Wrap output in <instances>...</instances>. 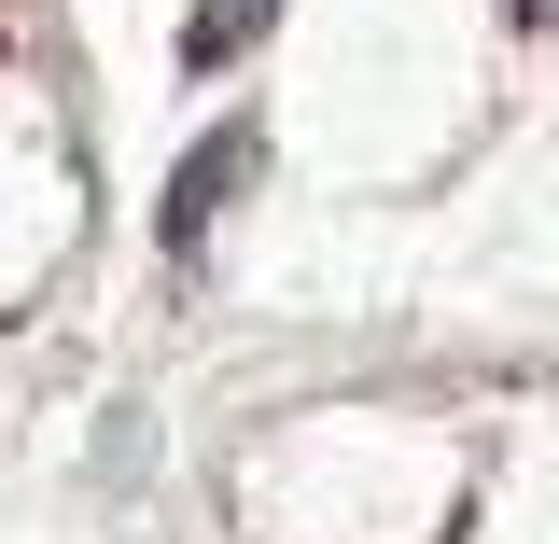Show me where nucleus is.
Segmentation results:
<instances>
[{
	"instance_id": "1",
	"label": "nucleus",
	"mask_w": 559,
	"mask_h": 544,
	"mask_svg": "<svg viewBox=\"0 0 559 544\" xmlns=\"http://www.w3.org/2000/svg\"><path fill=\"white\" fill-rule=\"evenodd\" d=\"M238 168H252V126H224V140H197V168L168 182V266H197V252H210V209L238 196Z\"/></svg>"
},
{
	"instance_id": "3",
	"label": "nucleus",
	"mask_w": 559,
	"mask_h": 544,
	"mask_svg": "<svg viewBox=\"0 0 559 544\" xmlns=\"http://www.w3.org/2000/svg\"><path fill=\"white\" fill-rule=\"evenodd\" d=\"M503 14H518V28H559V0H503Z\"/></svg>"
},
{
	"instance_id": "2",
	"label": "nucleus",
	"mask_w": 559,
	"mask_h": 544,
	"mask_svg": "<svg viewBox=\"0 0 559 544\" xmlns=\"http://www.w3.org/2000/svg\"><path fill=\"white\" fill-rule=\"evenodd\" d=\"M266 28H280V0H197V28H182V57H197V70H224V57H252Z\"/></svg>"
}]
</instances>
